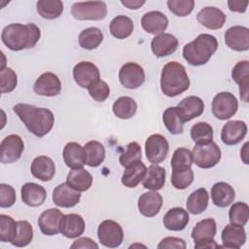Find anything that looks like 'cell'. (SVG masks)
<instances>
[{
	"label": "cell",
	"mask_w": 249,
	"mask_h": 249,
	"mask_svg": "<svg viewBox=\"0 0 249 249\" xmlns=\"http://www.w3.org/2000/svg\"><path fill=\"white\" fill-rule=\"evenodd\" d=\"M13 110L28 131L37 137L47 135L53 126L54 116L50 109L39 108L26 103H18L13 107Z\"/></svg>",
	"instance_id": "cell-1"
},
{
	"label": "cell",
	"mask_w": 249,
	"mask_h": 249,
	"mask_svg": "<svg viewBox=\"0 0 249 249\" xmlns=\"http://www.w3.org/2000/svg\"><path fill=\"white\" fill-rule=\"evenodd\" d=\"M40 37V28L34 23H11L5 26L1 33L3 44L15 52L35 47Z\"/></svg>",
	"instance_id": "cell-2"
},
{
	"label": "cell",
	"mask_w": 249,
	"mask_h": 249,
	"mask_svg": "<svg viewBox=\"0 0 249 249\" xmlns=\"http://www.w3.org/2000/svg\"><path fill=\"white\" fill-rule=\"evenodd\" d=\"M218 49L215 36L202 33L183 48V57L192 66H201L208 62Z\"/></svg>",
	"instance_id": "cell-3"
},
{
	"label": "cell",
	"mask_w": 249,
	"mask_h": 249,
	"mask_svg": "<svg viewBox=\"0 0 249 249\" xmlns=\"http://www.w3.org/2000/svg\"><path fill=\"white\" fill-rule=\"evenodd\" d=\"M190 87V79L185 67L177 62H167L160 74V89L168 97L177 96Z\"/></svg>",
	"instance_id": "cell-4"
},
{
	"label": "cell",
	"mask_w": 249,
	"mask_h": 249,
	"mask_svg": "<svg viewBox=\"0 0 249 249\" xmlns=\"http://www.w3.org/2000/svg\"><path fill=\"white\" fill-rule=\"evenodd\" d=\"M217 226L214 219L208 218L197 222L192 231V238L195 241V248H219L215 242Z\"/></svg>",
	"instance_id": "cell-5"
},
{
	"label": "cell",
	"mask_w": 249,
	"mask_h": 249,
	"mask_svg": "<svg viewBox=\"0 0 249 249\" xmlns=\"http://www.w3.org/2000/svg\"><path fill=\"white\" fill-rule=\"evenodd\" d=\"M71 15L78 20H101L107 16V6L103 1L76 2L71 7Z\"/></svg>",
	"instance_id": "cell-6"
},
{
	"label": "cell",
	"mask_w": 249,
	"mask_h": 249,
	"mask_svg": "<svg viewBox=\"0 0 249 249\" xmlns=\"http://www.w3.org/2000/svg\"><path fill=\"white\" fill-rule=\"evenodd\" d=\"M193 161L203 169L214 167L221 160V150L219 146L214 142L210 141L204 144H196L193 152Z\"/></svg>",
	"instance_id": "cell-7"
},
{
	"label": "cell",
	"mask_w": 249,
	"mask_h": 249,
	"mask_svg": "<svg viewBox=\"0 0 249 249\" xmlns=\"http://www.w3.org/2000/svg\"><path fill=\"white\" fill-rule=\"evenodd\" d=\"M237 108L236 97L229 91L217 93L212 100V113L214 117L222 121L231 119L236 113Z\"/></svg>",
	"instance_id": "cell-8"
},
{
	"label": "cell",
	"mask_w": 249,
	"mask_h": 249,
	"mask_svg": "<svg viewBox=\"0 0 249 249\" xmlns=\"http://www.w3.org/2000/svg\"><path fill=\"white\" fill-rule=\"evenodd\" d=\"M97 237L103 246L117 248L124 240V231L119 223L113 220H104L98 226Z\"/></svg>",
	"instance_id": "cell-9"
},
{
	"label": "cell",
	"mask_w": 249,
	"mask_h": 249,
	"mask_svg": "<svg viewBox=\"0 0 249 249\" xmlns=\"http://www.w3.org/2000/svg\"><path fill=\"white\" fill-rule=\"evenodd\" d=\"M169 145L166 138L159 133L150 135L145 142L147 160L155 164L162 162L168 153Z\"/></svg>",
	"instance_id": "cell-10"
},
{
	"label": "cell",
	"mask_w": 249,
	"mask_h": 249,
	"mask_svg": "<svg viewBox=\"0 0 249 249\" xmlns=\"http://www.w3.org/2000/svg\"><path fill=\"white\" fill-rule=\"evenodd\" d=\"M24 150L21 137L18 134H10L5 137L0 145V161L2 163H13L19 160Z\"/></svg>",
	"instance_id": "cell-11"
},
{
	"label": "cell",
	"mask_w": 249,
	"mask_h": 249,
	"mask_svg": "<svg viewBox=\"0 0 249 249\" xmlns=\"http://www.w3.org/2000/svg\"><path fill=\"white\" fill-rule=\"evenodd\" d=\"M119 80L124 88L134 89L144 84L145 72L139 64L135 62H126L119 71Z\"/></svg>",
	"instance_id": "cell-12"
},
{
	"label": "cell",
	"mask_w": 249,
	"mask_h": 249,
	"mask_svg": "<svg viewBox=\"0 0 249 249\" xmlns=\"http://www.w3.org/2000/svg\"><path fill=\"white\" fill-rule=\"evenodd\" d=\"M73 78L78 86L88 89L99 80V69L90 61H80L73 68Z\"/></svg>",
	"instance_id": "cell-13"
},
{
	"label": "cell",
	"mask_w": 249,
	"mask_h": 249,
	"mask_svg": "<svg viewBox=\"0 0 249 249\" xmlns=\"http://www.w3.org/2000/svg\"><path fill=\"white\" fill-rule=\"evenodd\" d=\"M33 90L38 95L48 97L56 96L60 93L61 82L54 73L45 72L35 81Z\"/></svg>",
	"instance_id": "cell-14"
},
{
	"label": "cell",
	"mask_w": 249,
	"mask_h": 249,
	"mask_svg": "<svg viewBox=\"0 0 249 249\" xmlns=\"http://www.w3.org/2000/svg\"><path fill=\"white\" fill-rule=\"evenodd\" d=\"M81 199V192L73 189L67 183L57 185L53 191V201L58 207L71 208L77 205Z\"/></svg>",
	"instance_id": "cell-15"
},
{
	"label": "cell",
	"mask_w": 249,
	"mask_h": 249,
	"mask_svg": "<svg viewBox=\"0 0 249 249\" xmlns=\"http://www.w3.org/2000/svg\"><path fill=\"white\" fill-rule=\"evenodd\" d=\"M226 45L233 51L245 52L249 50V29L245 26L234 25L225 33Z\"/></svg>",
	"instance_id": "cell-16"
},
{
	"label": "cell",
	"mask_w": 249,
	"mask_h": 249,
	"mask_svg": "<svg viewBox=\"0 0 249 249\" xmlns=\"http://www.w3.org/2000/svg\"><path fill=\"white\" fill-rule=\"evenodd\" d=\"M64 214L57 208H50L41 213L38 226L45 235H55L60 232V224Z\"/></svg>",
	"instance_id": "cell-17"
},
{
	"label": "cell",
	"mask_w": 249,
	"mask_h": 249,
	"mask_svg": "<svg viewBox=\"0 0 249 249\" xmlns=\"http://www.w3.org/2000/svg\"><path fill=\"white\" fill-rule=\"evenodd\" d=\"M247 133V124L243 121H230L221 131V140L228 146L238 144Z\"/></svg>",
	"instance_id": "cell-18"
},
{
	"label": "cell",
	"mask_w": 249,
	"mask_h": 249,
	"mask_svg": "<svg viewBox=\"0 0 249 249\" xmlns=\"http://www.w3.org/2000/svg\"><path fill=\"white\" fill-rule=\"evenodd\" d=\"M178 39L170 33L156 35L151 41V50L157 57H163L173 53L178 47Z\"/></svg>",
	"instance_id": "cell-19"
},
{
	"label": "cell",
	"mask_w": 249,
	"mask_h": 249,
	"mask_svg": "<svg viewBox=\"0 0 249 249\" xmlns=\"http://www.w3.org/2000/svg\"><path fill=\"white\" fill-rule=\"evenodd\" d=\"M226 15L216 7H204L196 15L197 21L204 27L212 30L220 29L226 22Z\"/></svg>",
	"instance_id": "cell-20"
},
{
	"label": "cell",
	"mask_w": 249,
	"mask_h": 249,
	"mask_svg": "<svg viewBox=\"0 0 249 249\" xmlns=\"http://www.w3.org/2000/svg\"><path fill=\"white\" fill-rule=\"evenodd\" d=\"M139 212L145 217H154L160 211L162 206V197L157 191H151L142 194L137 202Z\"/></svg>",
	"instance_id": "cell-21"
},
{
	"label": "cell",
	"mask_w": 249,
	"mask_h": 249,
	"mask_svg": "<svg viewBox=\"0 0 249 249\" xmlns=\"http://www.w3.org/2000/svg\"><path fill=\"white\" fill-rule=\"evenodd\" d=\"M168 18L166 16L160 11H151L146 14L141 18L142 28L150 34L159 35L163 33L167 28Z\"/></svg>",
	"instance_id": "cell-22"
},
{
	"label": "cell",
	"mask_w": 249,
	"mask_h": 249,
	"mask_svg": "<svg viewBox=\"0 0 249 249\" xmlns=\"http://www.w3.org/2000/svg\"><path fill=\"white\" fill-rule=\"evenodd\" d=\"M221 238L223 245H219V247L238 249L246 241V232L242 226L230 224L227 225L222 231Z\"/></svg>",
	"instance_id": "cell-23"
},
{
	"label": "cell",
	"mask_w": 249,
	"mask_h": 249,
	"mask_svg": "<svg viewBox=\"0 0 249 249\" xmlns=\"http://www.w3.org/2000/svg\"><path fill=\"white\" fill-rule=\"evenodd\" d=\"M22 201L31 207L42 205L47 198V192L45 188L33 182H28L22 185L20 189Z\"/></svg>",
	"instance_id": "cell-24"
},
{
	"label": "cell",
	"mask_w": 249,
	"mask_h": 249,
	"mask_svg": "<svg viewBox=\"0 0 249 249\" xmlns=\"http://www.w3.org/2000/svg\"><path fill=\"white\" fill-rule=\"evenodd\" d=\"M30 171L35 178L47 182L53 178L55 174V165L51 158L47 156H38L33 160Z\"/></svg>",
	"instance_id": "cell-25"
},
{
	"label": "cell",
	"mask_w": 249,
	"mask_h": 249,
	"mask_svg": "<svg viewBox=\"0 0 249 249\" xmlns=\"http://www.w3.org/2000/svg\"><path fill=\"white\" fill-rule=\"evenodd\" d=\"M84 218L76 213L66 214L62 217L60 232L67 238H77L85 231Z\"/></svg>",
	"instance_id": "cell-26"
},
{
	"label": "cell",
	"mask_w": 249,
	"mask_h": 249,
	"mask_svg": "<svg viewBox=\"0 0 249 249\" xmlns=\"http://www.w3.org/2000/svg\"><path fill=\"white\" fill-rule=\"evenodd\" d=\"M232 80L239 86L240 98L244 102H248L249 93V61L240 60L232 68Z\"/></svg>",
	"instance_id": "cell-27"
},
{
	"label": "cell",
	"mask_w": 249,
	"mask_h": 249,
	"mask_svg": "<svg viewBox=\"0 0 249 249\" xmlns=\"http://www.w3.org/2000/svg\"><path fill=\"white\" fill-rule=\"evenodd\" d=\"M190 217L186 209L182 207H173L169 209L163 216L162 223L168 231H179L186 228L189 224Z\"/></svg>",
	"instance_id": "cell-28"
},
{
	"label": "cell",
	"mask_w": 249,
	"mask_h": 249,
	"mask_svg": "<svg viewBox=\"0 0 249 249\" xmlns=\"http://www.w3.org/2000/svg\"><path fill=\"white\" fill-rule=\"evenodd\" d=\"M180 110L183 119L186 122H190L195 118L199 117L204 111V102L203 100L195 95H190L183 98L177 105Z\"/></svg>",
	"instance_id": "cell-29"
},
{
	"label": "cell",
	"mask_w": 249,
	"mask_h": 249,
	"mask_svg": "<svg viewBox=\"0 0 249 249\" xmlns=\"http://www.w3.org/2000/svg\"><path fill=\"white\" fill-rule=\"evenodd\" d=\"M62 157L65 164L72 169L82 168L86 164L84 147L77 142L67 143L63 148Z\"/></svg>",
	"instance_id": "cell-30"
},
{
	"label": "cell",
	"mask_w": 249,
	"mask_h": 249,
	"mask_svg": "<svg viewBox=\"0 0 249 249\" xmlns=\"http://www.w3.org/2000/svg\"><path fill=\"white\" fill-rule=\"evenodd\" d=\"M235 197L234 189L226 182L215 183L211 188V199L217 207H227Z\"/></svg>",
	"instance_id": "cell-31"
},
{
	"label": "cell",
	"mask_w": 249,
	"mask_h": 249,
	"mask_svg": "<svg viewBox=\"0 0 249 249\" xmlns=\"http://www.w3.org/2000/svg\"><path fill=\"white\" fill-rule=\"evenodd\" d=\"M146 172V165L141 160L135 161L125 167L121 179L122 184L127 188H135L143 180Z\"/></svg>",
	"instance_id": "cell-32"
},
{
	"label": "cell",
	"mask_w": 249,
	"mask_h": 249,
	"mask_svg": "<svg viewBox=\"0 0 249 249\" xmlns=\"http://www.w3.org/2000/svg\"><path fill=\"white\" fill-rule=\"evenodd\" d=\"M165 176V169L158 164L153 163L147 168L146 175L142 180V185L147 190L159 191L164 186Z\"/></svg>",
	"instance_id": "cell-33"
},
{
	"label": "cell",
	"mask_w": 249,
	"mask_h": 249,
	"mask_svg": "<svg viewBox=\"0 0 249 249\" xmlns=\"http://www.w3.org/2000/svg\"><path fill=\"white\" fill-rule=\"evenodd\" d=\"M92 180L91 174L82 167L72 169L67 175L66 183L79 192H86L91 187Z\"/></svg>",
	"instance_id": "cell-34"
},
{
	"label": "cell",
	"mask_w": 249,
	"mask_h": 249,
	"mask_svg": "<svg viewBox=\"0 0 249 249\" xmlns=\"http://www.w3.org/2000/svg\"><path fill=\"white\" fill-rule=\"evenodd\" d=\"M133 21L130 18L120 15L115 17L109 25L110 33L117 39H125L133 32Z\"/></svg>",
	"instance_id": "cell-35"
},
{
	"label": "cell",
	"mask_w": 249,
	"mask_h": 249,
	"mask_svg": "<svg viewBox=\"0 0 249 249\" xmlns=\"http://www.w3.org/2000/svg\"><path fill=\"white\" fill-rule=\"evenodd\" d=\"M209 201V195L206 189L199 188L193 192L187 198V210L194 215H198L206 210Z\"/></svg>",
	"instance_id": "cell-36"
},
{
	"label": "cell",
	"mask_w": 249,
	"mask_h": 249,
	"mask_svg": "<svg viewBox=\"0 0 249 249\" xmlns=\"http://www.w3.org/2000/svg\"><path fill=\"white\" fill-rule=\"evenodd\" d=\"M162 121L165 127L171 134L176 135L183 132L185 121L177 106L166 108L162 114Z\"/></svg>",
	"instance_id": "cell-37"
},
{
	"label": "cell",
	"mask_w": 249,
	"mask_h": 249,
	"mask_svg": "<svg viewBox=\"0 0 249 249\" xmlns=\"http://www.w3.org/2000/svg\"><path fill=\"white\" fill-rule=\"evenodd\" d=\"M84 150L87 165L90 167H97L104 161L105 148L100 142L95 140L89 141L85 144Z\"/></svg>",
	"instance_id": "cell-38"
},
{
	"label": "cell",
	"mask_w": 249,
	"mask_h": 249,
	"mask_svg": "<svg viewBox=\"0 0 249 249\" xmlns=\"http://www.w3.org/2000/svg\"><path fill=\"white\" fill-rule=\"evenodd\" d=\"M112 110L117 118L127 120L135 115L137 104L135 100L129 96H121L114 102Z\"/></svg>",
	"instance_id": "cell-39"
},
{
	"label": "cell",
	"mask_w": 249,
	"mask_h": 249,
	"mask_svg": "<svg viewBox=\"0 0 249 249\" xmlns=\"http://www.w3.org/2000/svg\"><path fill=\"white\" fill-rule=\"evenodd\" d=\"M38 14L46 19H54L63 12V3L60 0H39L36 4Z\"/></svg>",
	"instance_id": "cell-40"
},
{
	"label": "cell",
	"mask_w": 249,
	"mask_h": 249,
	"mask_svg": "<svg viewBox=\"0 0 249 249\" xmlns=\"http://www.w3.org/2000/svg\"><path fill=\"white\" fill-rule=\"evenodd\" d=\"M103 41V33L97 27H89L81 31L79 44L85 50H94Z\"/></svg>",
	"instance_id": "cell-41"
},
{
	"label": "cell",
	"mask_w": 249,
	"mask_h": 249,
	"mask_svg": "<svg viewBox=\"0 0 249 249\" xmlns=\"http://www.w3.org/2000/svg\"><path fill=\"white\" fill-rule=\"evenodd\" d=\"M191 137L196 144H204L213 141V128L206 122H198L191 127Z\"/></svg>",
	"instance_id": "cell-42"
},
{
	"label": "cell",
	"mask_w": 249,
	"mask_h": 249,
	"mask_svg": "<svg viewBox=\"0 0 249 249\" xmlns=\"http://www.w3.org/2000/svg\"><path fill=\"white\" fill-rule=\"evenodd\" d=\"M17 223H18V231L14 240L11 243L17 247H25L33 239L32 225L25 220H20V221H18Z\"/></svg>",
	"instance_id": "cell-43"
},
{
	"label": "cell",
	"mask_w": 249,
	"mask_h": 249,
	"mask_svg": "<svg viewBox=\"0 0 249 249\" xmlns=\"http://www.w3.org/2000/svg\"><path fill=\"white\" fill-rule=\"evenodd\" d=\"M249 219V206L247 203L238 201L233 203L229 210V220L231 224L245 226Z\"/></svg>",
	"instance_id": "cell-44"
},
{
	"label": "cell",
	"mask_w": 249,
	"mask_h": 249,
	"mask_svg": "<svg viewBox=\"0 0 249 249\" xmlns=\"http://www.w3.org/2000/svg\"><path fill=\"white\" fill-rule=\"evenodd\" d=\"M193 162L192 152L187 148L180 147L174 151L170 164L172 170H181L191 168Z\"/></svg>",
	"instance_id": "cell-45"
},
{
	"label": "cell",
	"mask_w": 249,
	"mask_h": 249,
	"mask_svg": "<svg viewBox=\"0 0 249 249\" xmlns=\"http://www.w3.org/2000/svg\"><path fill=\"white\" fill-rule=\"evenodd\" d=\"M18 231V223L10 216L0 215V240L2 242H12Z\"/></svg>",
	"instance_id": "cell-46"
},
{
	"label": "cell",
	"mask_w": 249,
	"mask_h": 249,
	"mask_svg": "<svg viewBox=\"0 0 249 249\" xmlns=\"http://www.w3.org/2000/svg\"><path fill=\"white\" fill-rule=\"evenodd\" d=\"M141 159L142 152L140 145L137 142H130L125 146L124 152L120 155L119 160L122 166L126 167L135 161L141 160Z\"/></svg>",
	"instance_id": "cell-47"
},
{
	"label": "cell",
	"mask_w": 249,
	"mask_h": 249,
	"mask_svg": "<svg viewBox=\"0 0 249 249\" xmlns=\"http://www.w3.org/2000/svg\"><path fill=\"white\" fill-rule=\"evenodd\" d=\"M194 182V171L192 168L172 170L171 184L177 190H185Z\"/></svg>",
	"instance_id": "cell-48"
},
{
	"label": "cell",
	"mask_w": 249,
	"mask_h": 249,
	"mask_svg": "<svg viewBox=\"0 0 249 249\" xmlns=\"http://www.w3.org/2000/svg\"><path fill=\"white\" fill-rule=\"evenodd\" d=\"M166 5L171 13L177 17H187L195 8L194 0H168Z\"/></svg>",
	"instance_id": "cell-49"
},
{
	"label": "cell",
	"mask_w": 249,
	"mask_h": 249,
	"mask_svg": "<svg viewBox=\"0 0 249 249\" xmlns=\"http://www.w3.org/2000/svg\"><path fill=\"white\" fill-rule=\"evenodd\" d=\"M0 82L2 93H9L13 91L18 85V77L16 72L10 67L0 69Z\"/></svg>",
	"instance_id": "cell-50"
},
{
	"label": "cell",
	"mask_w": 249,
	"mask_h": 249,
	"mask_svg": "<svg viewBox=\"0 0 249 249\" xmlns=\"http://www.w3.org/2000/svg\"><path fill=\"white\" fill-rule=\"evenodd\" d=\"M88 90L90 97L97 102L105 101L110 94V88L108 84L100 79L93 83L91 86H89L88 88Z\"/></svg>",
	"instance_id": "cell-51"
},
{
	"label": "cell",
	"mask_w": 249,
	"mask_h": 249,
	"mask_svg": "<svg viewBox=\"0 0 249 249\" xmlns=\"http://www.w3.org/2000/svg\"><path fill=\"white\" fill-rule=\"evenodd\" d=\"M17 196L15 189L5 183L0 184V207L8 208L14 205Z\"/></svg>",
	"instance_id": "cell-52"
},
{
	"label": "cell",
	"mask_w": 249,
	"mask_h": 249,
	"mask_svg": "<svg viewBox=\"0 0 249 249\" xmlns=\"http://www.w3.org/2000/svg\"><path fill=\"white\" fill-rule=\"evenodd\" d=\"M187 244L184 239L174 236H167L161 239L158 245L159 249H185Z\"/></svg>",
	"instance_id": "cell-53"
},
{
	"label": "cell",
	"mask_w": 249,
	"mask_h": 249,
	"mask_svg": "<svg viewBox=\"0 0 249 249\" xmlns=\"http://www.w3.org/2000/svg\"><path fill=\"white\" fill-rule=\"evenodd\" d=\"M70 248H88V249H97L98 248V244L96 242H94L91 238L89 237H80L78 239H76L70 246Z\"/></svg>",
	"instance_id": "cell-54"
},
{
	"label": "cell",
	"mask_w": 249,
	"mask_h": 249,
	"mask_svg": "<svg viewBox=\"0 0 249 249\" xmlns=\"http://www.w3.org/2000/svg\"><path fill=\"white\" fill-rule=\"evenodd\" d=\"M248 1H239V0H229L228 7L230 11L236 13H245L247 10Z\"/></svg>",
	"instance_id": "cell-55"
},
{
	"label": "cell",
	"mask_w": 249,
	"mask_h": 249,
	"mask_svg": "<svg viewBox=\"0 0 249 249\" xmlns=\"http://www.w3.org/2000/svg\"><path fill=\"white\" fill-rule=\"evenodd\" d=\"M122 5H124V7L130 9V10H137L140 7H142L146 1L144 0H122L121 1Z\"/></svg>",
	"instance_id": "cell-56"
},
{
	"label": "cell",
	"mask_w": 249,
	"mask_h": 249,
	"mask_svg": "<svg viewBox=\"0 0 249 249\" xmlns=\"http://www.w3.org/2000/svg\"><path fill=\"white\" fill-rule=\"evenodd\" d=\"M247 146H248V142H246L243 145L242 150L240 151V158H241V160H243V162L245 164H248V149H247Z\"/></svg>",
	"instance_id": "cell-57"
}]
</instances>
